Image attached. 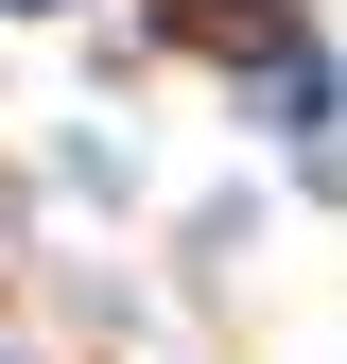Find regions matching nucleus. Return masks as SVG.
Instances as JSON below:
<instances>
[{
	"instance_id": "f257e3e1",
	"label": "nucleus",
	"mask_w": 347,
	"mask_h": 364,
	"mask_svg": "<svg viewBox=\"0 0 347 364\" xmlns=\"http://www.w3.org/2000/svg\"><path fill=\"white\" fill-rule=\"evenodd\" d=\"M18 18H35V0H18Z\"/></svg>"
}]
</instances>
